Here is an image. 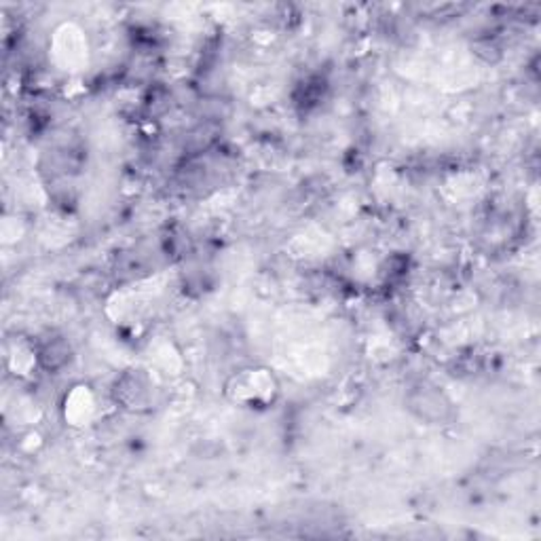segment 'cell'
<instances>
[{"mask_svg": "<svg viewBox=\"0 0 541 541\" xmlns=\"http://www.w3.org/2000/svg\"><path fill=\"white\" fill-rule=\"evenodd\" d=\"M411 411L419 419L429 423H440L451 414V402L438 387H417L408 398Z\"/></svg>", "mask_w": 541, "mask_h": 541, "instance_id": "cell-1", "label": "cell"}, {"mask_svg": "<svg viewBox=\"0 0 541 541\" xmlns=\"http://www.w3.org/2000/svg\"><path fill=\"white\" fill-rule=\"evenodd\" d=\"M68 360H71V347H68V343L64 338L60 337H51L47 343L40 345L38 349V362L43 364V368H47V370H60V368H64L68 364Z\"/></svg>", "mask_w": 541, "mask_h": 541, "instance_id": "cell-2", "label": "cell"}]
</instances>
